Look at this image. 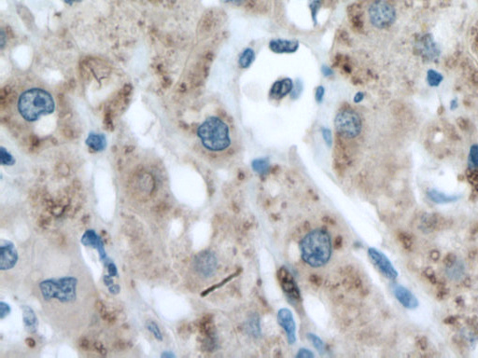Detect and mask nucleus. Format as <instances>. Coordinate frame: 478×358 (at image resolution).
Here are the masks:
<instances>
[{
  "instance_id": "nucleus-4",
  "label": "nucleus",
  "mask_w": 478,
  "mask_h": 358,
  "mask_svg": "<svg viewBox=\"0 0 478 358\" xmlns=\"http://www.w3.org/2000/svg\"><path fill=\"white\" fill-rule=\"evenodd\" d=\"M78 280L75 277L48 279L39 284V289L45 301L56 299L63 303L72 302L77 298Z\"/></svg>"
},
{
  "instance_id": "nucleus-15",
  "label": "nucleus",
  "mask_w": 478,
  "mask_h": 358,
  "mask_svg": "<svg viewBox=\"0 0 478 358\" xmlns=\"http://www.w3.org/2000/svg\"><path fill=\"white\" fill-rule=\"evenodd\" d=\"M86 144L94 151H104L107 142H106V137L102 134H90L87 139H86Z\"/></svg>"
},
{
  "instance_id": "nucleus-1",
  "label": "nucleus",
  "mask_w": 478,
  "mask_h": 358,
  "mask_svg": "<svg viewBox=\"0 0 478 358\" xmlns=\"http://www.w3.org/2000/svg\"><path fill=\"white\" fill-rule=\"evenodd\" d=\"M300 248L302 259L307 264L314 268L323 267L332 256L331 237L324 229H314L303 239Z\"/></svg>"
},
{
  "instance_id": "nucleus-21",
  "label": "nucleus",
  "mask_w": 478,
  "mask_h": 358,
  "mask_svg": "<svg viewBox=\"0 0 478 358\" xmlns=\"http://www.w3.org/2000/svg\"><path fill=\"white\" fill-rule=\"evenodd\" d=\"M0 160H1V164L2 165H13L15 163L16 161L15 159L13 158V156L11 155V153L9 151H6L5 148H1V157H0Z\"/></svg>"
},
{
  "instance_id": "nucleus-29",
  "label": "nucleus",
  "mask_w": 478,
  "mask_h": 358,
  "mask_svg": "<svg viewBox=\"0 0 478 358\" xmlns=\"http://www.w3.org/2000/svg\"><path fill=\"white\" fill-rule=\"evenodd\" d=\"M101 317L104 319L105 321L109 322V324H114L115 321H116V317H115L114 314L110 313L108 311H105L104 312L101 313Z\"/></svg>"
},
{
  "instance_id": "nucleus-3",
  "label": "nucleus",
  "mask_w": 478,
  "mask_h": 358,
  "mask_svg": "<svg viewBox=\"0 0 478 358\" xmlns=\"http://www.w3.org/2000/svg\"><path fill=\"white\" fill-rule=\"evenodd\" d=\"M18 110L23 119L27 121H35L44 115L52 113L54 110V101L52 94L46 90L28 89L20 95Z\"/></svg>"
},
{
  "instance_id": "nucleus-16",
  "label": "nucleus",
  "mask_w": 478,
  "mask_h": 358,
  "mask_svg": "<svg viewBox=\"0 0 478 358\" xmlns=\"http://www.w3.org/2000/svg\"><path fill=\"white\" fill-rule=\"evenodd\" d=\"M428 197L431 202L435 203H448L457 201L459 197L455 195H446L443 192H438L436 189H431L428 192Z\"/></svg>"
},
{
  "instance_id": "nucleus-39",
  "label": "nucleus",
  "mask_w": 478,
  "mask_h": 358,
  "mask_svg": "<svg viewBox=\"0 0 478 358\" xmlns=\"http://www.w3.org/2000/svg\"><path fill=\"white\" fill-rule=\"evenodd\" d=\"M161 356L162 357H165V358H167V357L172 358V357H175V354H174V353H168V352H166V353H162Z\"/></svg>"
},
{
  "instance_id": "nucleus-28",
  "label": "nucleus",
  "mask_w": 478,
  "mask_h": 358,
  "mask_svg": "<svg viewBox=\"0 0 478 358\" xmlns=\"http://www.w3.org/2000/svg\"><path fill=\"white\" fill-rule=\"evenodd\" d=\"M78 346L84 350V351H88L91 349V343L89 341L88 339L86 338H82L79 341H78Z\"/></svg>"
},
{
  "instance_id": "nucleus-6",
  "label": "nucleus",
  "mask_w": 478,
  "mask_h": 358,
  "mask_svg": "<svg viewBox=\"0 0 478 358\" xmlns=\"http://www.w3.org/2000/svg\"><path fill=\"white\" fill-rule=\"evenodd\" d=\"M218 261L211 252L200 253L194 260V267L198 273L203 277H210L217 270Z\"/></svg>"
},
{
  "instance_id": "nucleus-18",
  "label": "nucleus",
  "mask_w": 478,
  "mask_h": 358,
  "mask_svg": "<svg viewBox=\"0 0 478 358\" xmlns=\"http://www.w3.org/2000/svg\"><path fill=\"white\" fill-rule=\"evenodd\" d=\"M255 60V52L250 48H246L240 53L238 57V66L243 69L250 68Z\"/></svg>"
},
{
  "instance_id": "nucleus-8",
  "label": "nucleus",
  "mask_w": 478,
  "mask_h": 358,
  "mask_svg": "<svg viewBox=\"0 0 478 358\" xmlns=\"http://www.w3.org/2000/svg\"><path fill=\"white\" fill-rule=\"evenodd\" d=\"M0 269L1 270H11L17 264V261L19 259L15 246L10 241L2 240L0 243Z\"/></svg>"
},
{
  "instance_id": "nucleus-31",
  "label": "nucleus",
  "mask_w": 478,
  "mask_h": 358,
  "mask_svg": "<svg viewBox=\"0 0 478 358\" xmlns=\"http://www.w3.org/2000/svg\"><path fill=\"white\" fill-rule=\"evenodd\" d=\"M94 348L99 353H101V354H103V355L107 353V349L104 347V345L101 343H94Z\"/></svg>"
},
{
  "instance_id": "nucleus-23",
  "label": "nucleus",
  "mask_w": 478,
  "mask_h": 358,
  "mask_svg": "<svg viewBox=\"0 0 478 358\" xmlns=\"http://www.w3.org/2000/svg\"><path fill=\"white\" fill-rule=\"evenodd\" d=\"M147 328L150 332L153 334V336L155 338L156 340L158 341H163V335H162L161 330L159 328V326L156 324L155 322L153 321H150V322L147 323Z\"/></svg>"
},
{
  "instance_id": "nucleus-13",
  "label": "nucleus",
  "mask_w": 478,
  "mask_h": 358,
  "mask_svg": "<svg viewBox=\"0 0 478 358\" xmlns=\"http://www.w3.org/2000/svg\"><path fill=\"white\" fill-rule=\"evenodd\" d=\"M393 292H394L396 299L399 301L401 304L407 309H416L419 306V301L416 300V297L414 296L411 291L408 290L405 286H398L396 285L393 287Z\"/></svg>"
},
{
  "instance_id": "nucleus-17",
  "label": "nucleus",
  "mask_w": 478,
  "mask_h": 358,
  "mask_svg": "<svg viewBox=\"0 0 478 358\" xmlns=\"http://www.w3.org/2000/svg\"><path fill=\"white\" fill-rule=\"evenodd\" d=\"M22 310H23V312H24V313H23V314H24V322H25L26 327L28 328V330H30V331H35L36 328V325H37V319H36L35 311H33L32 308L26 306V305L22 307Z\"/></svg>"
},
{
  "instance_id": "nucleus-34",
  "label": "nucleus",
  "mask_w": 478,
  "mask_h": 358,
  "mask_svg": "<svg viewBox=\"0 0 478 358\" xmlns=\"http://www.w3.org/2000/svg\"><path fill=\"white\" fill-rule=\"evenodd\" d=\"M226 4H232V5L239 6L243 4L246 0H222Z\"/></svg>"
},
{
  "instance_id": "nucleus-33",
  "label": "nucleus",
  "mask_w": 478,
  "mask_h": 358,
  "mask_svg": "<svg viewBox=\"0 0 478 358\" xmlns=\"http://www.w3.org/2000/svg\"><path fill=\"white\" fill-rule=\"evenodd\" d=\"M297 356H298V357H310V356L313 357L314 355H313V353L304 349V350H300V352L297 354Z\"/></svg>"
},
{
  "instance_id": "nucleus-32",
  "label": "nucleus",
  "mask_w": 478,
  "mask_h": 358,
  "mask_svg": "<svg viewBox=\"0 0 478 358\" xmlns=\"http://www.w3.org/2000/svg\"><path fill=\"white\" fill-rule=\"evenodd\" d=\"M103 280H104L105 285L108 286V287H109V286H112V285L114 284L113 279H112V276H110L109 275H104V277H103Z\"/></svg>"
},
{
  "instance_id": "nucleus-11",
  "label": "nucleus",
  "mask_w": 478,
  "mask_h": 358,
  "mask_svg": "<svg viewBox=\"0 0 478 358\" xmlns=\"http://www.w3.org/2000/svg\"><path fill=\"white\" fill-rule=\"evenodd\" d=\"M293 87L294 84L291 78H282L272 85L269 95L273 100L278 101L286 97L288 94H291Z\"/></svg>"
},
{
  "instance_id": "nucleus-7",
  "label": "nucleus",
  "mask_w": 478,
  "mask_h": 358,
  "mask_svg": "<svg viewBox=\"0 0 478 358\" xmlns=\"http://www.w3.org/2000/svg\"><path fill=\"white\" fill-rule=\"evenodd\" d=\"M278 277H280L281 287L284 291V293L286 294L287 298H289L290 301L292 303H297L301 301L300 292L297 287L296 283L293 279L292 275L289 272V270L282 268L280 270Z\"/></svg>"
},
{
  "instance_id": "nucleus-24",
  "label": "nucleus",
  "mask_w": 478,
  "mask_h": 358,
  "mask_svg": "<svg viewBox=\"0 0 478 358\" xmlns=\"http://www.w3.org/2000/svg\"><path fill=\"white\" fill-rule=\"evenodd\" d=\"M308 338L311 341V343H313L314 347L316 348L317 351H320L321 353H323V350H324V344H323V341L320 338L317 337L316 335H313V334L308 335Z\"/></svg>"
},
{
  "instance_id": "nucleus-2",
  "label": "nucleus",
  "mask_w": 478,
  "mask_h": 358,
  "mask_svg": "<svg viewBox=\"0 0 478 358\" xmlns=\"http://www.w3.org/2000/svg\"><path fill=\"white\" fill-rule=\"evenodd\" d=\"M197 135L206 150L221 152L231 145V131L228 123L220 117L212 116L200 124Z\"/></svg>"
},
{
  "instance_id": "nucleus-37",
  "label": "nucleus",
  "mask_w": 478,
  "mask_h": 358,
  "mask_svg": "<svg viewBox=\"0 0 478 358\" xmlns=\"http://www.w3.org/2000/svg\"><path fill=\"white\" fill-rule=\"evenodd\" d=\"M26 343L28 347L34 348L36 346V342L32 338H27L26 340Z\"/></svg>"
},
{
  "instance_id": "nucleus-36",
  "label": "nucleus",
  "mask_w": 478,
  "mask_h": 358,
  "mask_svg": "<svg viewBox=\"0 0 478 358\" xmlns=\"http://www.w3.org/2000/svg\"><path fill=\"white\" fill-rule=\"evenodd\" d=\"M115 347L117 348L118 350H125L126 348H128V343L120 341L118 343H115Z\"/></svg>"
},
{
  "instance_id": "nucleus-27",
  "label": "nucleus",
  "mask_w": 478,
  "mask_h": 358,
  "mask_svg": "<svg viewBox=\"0 0 478 358\" xmlns=\"http://www.w3.org/2000/svg\"><path fill=\"white\" fill-rule=\"evenodd\" d=\"M324 95H325V89L323 86H318L317 89H316V94H315V97H316V101L318 104H321L324 99Z\"/></svg>"
},
{
  "instance_id": "nucleus-9",
  "label": "nucleus",
  "mask_w": 478,
  "mask_h": 358,
  "mask_svg": "<svg viewBox=\"0 0 478 358\" xmlns=\"http://www.w3.org/2000/svg\"><path fill=\"white\" fill-rule=\"evenodd\" d=\"M369 257L373 261V263L387 278L391 279V280H394L397 278V275H398L397 271L392 264L390 263L389 259L383 253L374 248H370Z\"/></svg>"
},
{
  "instance_id": "nucleus-40",
  "label": "nucleus",
  "mask_w": 478,
  "mask_h": 358,
  "mask_svg": "<svg viewBox=\"0 0 478 358\" xmlns=\"http://www.w3.org/2000/svg\"><path fill=\"white\" fill-rule=\"evenodd\" d=\"M82 0H65V2L68 4V5H72L73 3L75 2H81Z\"/></svg>"
},
{
  "instance_id": "nucleus-35",
  "label": "nucleus",
  "mask_w": 478,
  "mask_h": 358,
  "mask_svg": "<svg viewBox=\"0 0 478 358\" xmlns=\"http://www.w3.org/2000/svg\"><path fill=\"white\" fill-rule=\"evenodd\" d=\"M109 292L111 293V294H113V295H117V294H119L121 288H120V286H118V285H115V284H113L112 286H109Z\"/></svg>"
},
{
  "instance_id": "nucleus-25",
  "label": "nucleus",
  "mask_w": 478,
  "mask_h": 358,
  "mask_svg": "<svg viewBox=\"0 0 478 358\" xmlns=\"http://www.w3.org/2000/svg\"><path fill=\"white\" fill-rule=\"evenodd\" d=\"M11 306L6 303L4 301L0 302V319H4L6 317H8L11 313Z\"/></svg>"
},
{
  "instance_id": "nucleus-26",
  "label": "nucleus",
  "mask_w": 478,
  "mask_h": 358,
  "mask_svg": "<svg viewBox=\"0 0 478 358\" xmlns=\"http://www.w3.org/2000/svg\"><path fill=\"white\" fill-rule=\"evenodd\" d=\"M323 136L324 138V140L326 142V144L328 145H332L333 143V135H332V131L328 128H323Z\"/></svg>"
},
{
  "instance_id": "nucleus-20",
  "label": "nucleus",
  "mask_w": 478,
  "mask_h": 358,
  "mask_svg": "<svg viewBox=\"0 0 478 358\" xmlns=\"http://www.w3.org/2000/svg\"><path fill=\"white\" fill-rule=\"evenodd\" d=\"M443 77L441 74L436 72L435 70H429L427 74V81L431 86H438L442 81Z\"/></svg>"
},
{
  "instance_id": "nucleus-14",
  "label": "nucleus",
  "mask_w": 478,
  "mask_h": 358,
  "mask_svg": "<svg viewBox=\"0 0 478 358\" xmlns=\"http://www.w3.org/2000/svg\"><path fill=\"white\" fill-rule=\"evenodd\" d=\"M269 48L275 53H293L298 50L299 43L295 40L275 38L271 40Z\"/></svg>"
},
{
  "instance_id": "nucleus-12",
  "label": "nucleus",
  "mask_w": 478,
  "mask_h": 358,
  "mask_svg": "<svg viewBox=\"0 0 478 358\" xmlns=\"http://www.w3.org/2000/svg\"><path fill=\"white\" fill-rule=\"evenodd\" d=\"M278 322L281 327L284 328L287 334L288 341L290 343H293L296 340L295 336V324L293 321V317L291 311L287 309H281L278 311Z\"/></svg>"
},
{
  "instance_id": "nucleus-38",
  "label": "nucleus",
  "mask_w": 478,
  "mask_h": 358,
  "mask_svg": "<svg viewBox=\"0 0 478 358\" xmlns=\"http://www.w3.org/2000/svg\"><path fill=\"white\" fill-rule=\"evenodd\" d=\"M332 72H333V71H332V69H330V68H328V67L323 68V73H324V76H330V75H332Z\"/></svg>"
},
{
  "instance_id": "nucleus-22",
  "label": "nucleus",
  "mask_w": 478,
  "mask_h": 358,
  "mask_svg": "<svg viewBox=\"0 0 478 358\" xmlns=\"http://www.w3.org/2000/svg\"><path fill=\"white\" fill-rule=\"evenodd\" d=\"M469 161L471 166L478 168V145L471 146L469 153Z\"/></svg>"
},
{
  "instance_id": "nucleus-5",
  "label": "nucleus",
  "mask_w": 478,
  "mask_h": 358,
  "mask_svg": "<svg viewBox=\"0 0 478 358\" xmlns=\"http://www.w3.org/2000/svg\"><path fill=\"white\" fill-rule=\"evenodd\" d=\"M368 13L371 24L379 29L389 27L396 19L394 8L386 0H375L370 6Z\"/></svg>"
},
{
  "instance_id": "nucleus-19",
  "label": "nucleus",
  "mask_w": 478,
  "mask_h": 358,
  "mask_svg": "<svg viewBox=\"0 0 478 358\" xmlns=\"http://www.w3.org/2000/svg\"><path fill=\"white\" fill-rule=\"evenodd\" d=\"M252 168L256 173L265 174L269 170V162L265 159H257L252 162Z\"/></svg>"
},
{
  "instance_id": "nucleus-30",
  "label": "nucleus",
  "mask_w": 478,
  "mask_h": 358,
  "mask_svg": "<svg viewBox=\"0 0 478 358\" xmlns=\"http://www.w3.org/2000/svg\"><path fill=\"white\" fill-rule=\"evenodd\" d=\"M106 267H107L108 271H109V275H110V276L114 277V276H117V275H118L117 267H116V265H115L112 261H110L109 264L107 265Z\"/></svg>"
},
{
  "instance_id": "nucleus-10",
  "label": "nucleus",
  "mask_w": 478,
  "mask_h": 358,
  "mask_svg": "<svg viewBox=\"0 0 478 358\" xmlns=\"http://www.w3.org/2000/svg\"><path fill=\"white\" fill-rule=\"evenodd\" d=\"M81 241H82V244L85 245V246L93 247L94 249L98 251L99 258H100L101 261L104 263L105 266H107L111 261L106 254L104 242L102 241L101 237L94 231V229L86 230L85 234L83 235Z\"/></svg>"
}]
</instances>
